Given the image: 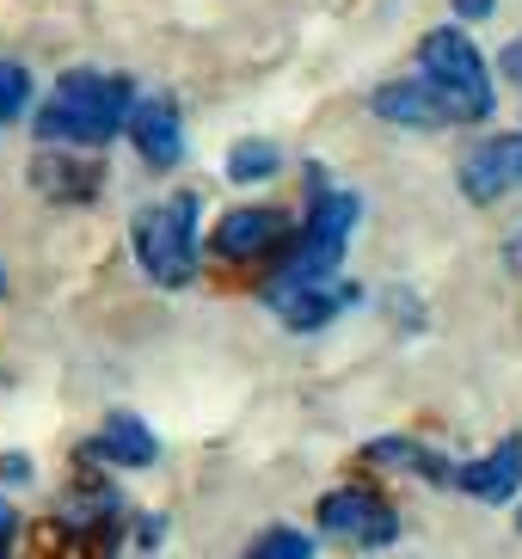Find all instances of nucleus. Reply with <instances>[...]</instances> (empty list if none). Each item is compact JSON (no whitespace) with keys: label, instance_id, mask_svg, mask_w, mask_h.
<instances>
[{"label":"nucleus","instance_id":"obj_1","mask_svg":"<svg viewBox=\"0 0 522 559\" xmlns=\"http://www.w3.org/2000/svg\"><path fill=\"white\" fill-rule=\"evenodd\" d=\"M135 86L123 74H105V68H68L62 81L49 86V99L37 105V142L49 148H98L111 142L123 123H130Z\"/></svg>","mask_w":522,"mask_h":559},{"label":"nucleus","instance_id":"obj_2","mask_svg":"<svg viewBox=\"0 0 522 559\" xmlns=\"http://www.w3.org/2000/svg\"><path fill=\"white\" fill-rule=\"evenodd\" d=\"M357 215H363V203L351 198V191H327V179H313L308 222H301V228H295V240L283 247L277 271H271V283H264V301L277 308V301L295 296V289H313V283H332V277H339Z\"/></svg>","mask_w":522,"mask_h":559},{"label":"nucleus","instance_id":"obj_3","mask_svg":"<svg viewBox=\"0 0 522 559\" xmlns=\"http://www.w3.org/2000/svg\"><path fill=\"white\" fill-rule=\"evenodd\" d=\"M130 247H135V264H142L161 289H185V283L197 277V198L179 191V198L135 210Z\"/></svg>","mask_w":522,"mask_h":559},{"label":"nucleus","instance_id":"obj_4","mask_svg":"<svg viewBox=\"0 0 522 559\" xmlns=\"http://www.w3.org/2000/svg\"><path fill=\"white\" fill-rule=\"evenodd\" d=\"M418 74H425L442 99H449V111H455L461 123H486L491 105H498L486 56H479L474 37L455 32V25H437V32H425V44H418Z\"/></svg>","mask_w":522,"mask_h":559},{"label":"nucleus","instance_id":"obj_5","mask_svg":"<svg viewBox=\"0 0 522 559\" xmlns=\"http://www.w3.org/2000/svg\"><path fill=\"white\" fill-rule=\"evenodd\" d=\"M320 528H327L332 542L344 547H363V554H376L400 535V516H393L388 498L363 492V486H339V492L320 498Z\"/></svg>","mask_w":522,"mask_h":559},{"label":"nucleus","instance_id":"obj_6","mask_svg":"<svg viewBox=\"0 0 522 559\" xmlns=\"http://www.w3.org/2000/svg\"><path fill=\"white\" fill-rule=\"evenodd\" d=\"M295 234L289 222H283V210H228L222 222H215V259H228V264H252V259H271V252H283Z\"/></svg>","mask_w":522,"mask_h":559},{"label":"nucleus","instance_id":"obj_7","mask_svg":"<svg viewBox=\"0 0 522 559\" xmlns=\"http://www.w3.org/2000/svg\"><path fill=\"white\" fill-rule=\"evenodd\" d=\"M522 191V130L517 135H486L467 160H461V198L467 203H498Z\"/></svg>","mask_w":522,"mask_h":559},{"label":"nucleus","instance_id":"obj_8","mask_svg":"<svg viewBox=\"0 0 522 559\" xmlns=\"http://www.w3.org/2000/svg\"><path fill=\"white\" fill-rule=\"evenodd\" d=\"M369 111H376L381 123H400V130H449V123H461V117L449 111V99H442L425 74H406V81L376 86Z\"/></svg>","mask_w":522,"mask_h":559},{"label":"nucleus","instance_id":"obj_9","mask_svg":"<svg viewBox=\"0 0 522 559\" xmlns=\"http://www.w3.org/2000/svg\"><path fill=\"white\" fill-rule=\"evenodd\" d=\"M130 142H135V154H142L154 173H166V166H179V154H185V123H179V111H173V99H161V93H147V99H135L130 105Z\"/></svg>","mask_w":522,"mask_h":559},{"label":"nucleus","instance_id":"obj_10","mask_svg":"<svg viewBox=\"0 0 522 559\" xmlns=\"http://www.w3.org/2000/svg\"><path fill=\"white\" fill-rule=\"evenodd\" d=\"M32 185L49 203H93L98 185H105V166L86 160V148L74 154H37L32 160Z\"/></svg>","mask_w":522,"mask_h":559},{"label":"nucleus","instance_id":"obj_11","mask_svg":"<svg viewBox=\"0 0 522 559\" xmlns=\"http://www.w3.org/2000/svg\"><path fill=\"white\" fill-rule=\"evenodd\" d=\"M455 486L467 498H479V504H505V498H517V486H522V437H505L491 455L455 467Z\"/></svg>","mask_w":522,"mask_h":559},{"label":"nucleus","instance_id":"obj_12","mask_svg":"<svg viewBox=\"0 0 522 559\" xmlns=\"http://www.w3.org/2000/svg\"><path fill=\"white\" fill-rule=\"evenodd\" d=\"M81 455L111 461V467H154L161 443H154V430H147L142 418H130V412H111V418H105V430H98Z\"/></svg>","mask_w":522,"mask_h":559},{"label":"nucleus","instance_id":"obj_13","mask_svg":"<svg viewBox=\"0 0 522 559\" xmlns=\"http://www.w3.org/2000/svg\"><path fill=\"white\" fill-rule=\"evenodd\" d=\"M351 301H357L351 283H313V289H295L289 301H277V313H283V326H295V332H320L327 320H339Z\"/></svg>","mask_w":522,"mask_h":559},{"label":"nucleus","instance_id":"obj_14","mask_svg":"<svg viewBox=\"0 0 522 559\" xmlns=\"http://www.w3.org/2000/svg\"><path fill=\"white\" fill-rule=\"evenodd\" d=\"M363 455H369V461H388V467H406V474H418V479H437V486H455V467H449L437 449L406 443V437H376Z\"/></svg>","mask_w":522,"mask_h":559},{"label":"nucleus","instance_id":"obj_15","mask_svg":"<svg viewBox=\"0 0 522 559\" xmlns=\"http://www.w3.org/2000/svg\"><path fill=\"white\" fill-rule=\"evenodd\" d=\"M277 173H283V154L271 148V142H259V135L228 148V179L234 185H259V179H277Z\"/></svg>","mask_w":522,"mask_h":559},{"label":"nucleus","instance_id":"obj_16","mask_svg":"<svg viewBox=\"0 0 522 559\" xmlns=\"http://www.w3.org/2000/svg\"><path fill=\"white\" fill-rule=\"evenodd\" d=\"M240 559H313V542L301 535V528H283L277 523V528H264V535L246 547Z\"/></svg>","mask_w":522,"mask_h":559},{"label":"nucleus","instance_id":"obj_17","mask_svg":"<svg viewBox=\"0 0 522 559\" xmlns=\"http://www.w3.org/2000/svg\"><path fill=\"white\" fill-rule=\"evenodd\" d=\"M25 105H32V74L19 62H0V123H13Z\"/></svg>","mask_w":522,"mask_h":559},{"label":"nucleus","instance_id":"obj_18","mask_svg":"<svg viewBox=\"0 0 522 559\" xmlns=\"http://www.w3.org/2000/svg\"><path fill=\"white\" fill-rule=\"evenodd\" d=\"M491 7H498V0H455V13H461V19H486Z\"/></svg>","mask_w":522,"mask_h":559},{"label":"nucleus","instance_id":"obj_19","mask_svg":"<svg viewBox=\"0 0 522 559\" xmlns=\"http://www.w3.org/2000/svg\"><path fill=\"white\" fill-rule=\"evenodd\" d=\"M505 74H510V81L522 86V37H517V44H510V50H505Z\"/></svg>","mask_w":522,"mask_h":559},{"label":"nucleus","instance_id":"obj_20","mask_svg":"<svg viewBox=\"0 0 522 559\" xmlns=\"http://www.w3.org/2000/svg\"><path fill=\"white\" fill-rule=\"evenodd\" d=\"M505 264H510V271H522V228L505 240Z\"/></svg>","mask_w":522,"mask_h":559},{"label":"nucleus","instance_id":"obj_21","mask_svg":"<svg viewBox=\"0 0 522 559\" xmlns=\"http://www.w3.org/2000/svg\"><path fill=\"white\" fill-rule=\"evenodd\" d=\"M0 479H25V461H19V455H0Z\"/></svg>","mask_w":522,"mask_h":559},{"label":"nucleus","instance_id":"obj_22","mask_svg":"<svg viewBox=\"0 0 522 559\" xmlns=\"http://www.w3.org/2000/svg\"><path fill=\"white\" fill-rule=\"evenodd\" d=\"M13 535V510H7V498H0V542Z\"/></svg>","mask_w":522,"mask_h":559},{"label":"nucleus","instance_id":"obj_23","mask_svg":"<svg viewBox=\"0 0 522 559\" xmlns=\"http://www.w3.org/2000/svg\"><path fill=\"white\" fill-rule=\"evenodd\" d=\"M0 559H7V542H0Z\"/></svg>","mask_w":522,"mask_h":559},{"label":"nucleus","instance_id":"obj_24","mask_svg":"<svg viewBox=\"0 0 522 559\" xmlns=\"http://www.w3.org/2000/svg\"><path fill=\"white\" fill-rule=\"evenodd\" d=\"M517 528H522V516H517Z\"/></svg>","mask_w":522,"mask_h":559}]
</instances>
